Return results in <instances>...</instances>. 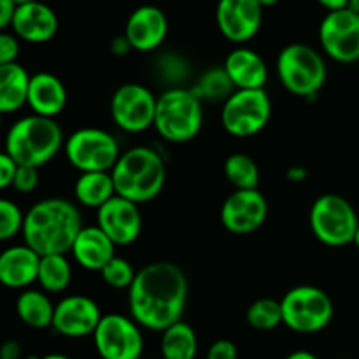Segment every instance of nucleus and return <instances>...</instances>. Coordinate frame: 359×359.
I'll return each mask as SVG.
<instances>
[{
    "label": "nucleus",
    "mask_w": 359,
    "mask_h": 359,
    "mask_svg": "<svg viewBox=\"0 0 359 359\" xmlns=\"http://www.w3.org/2000/svg\"><path fill=\"white\" fill-rule=\"evenodd\" d=\"M188 302V279L170 262L149 263L137 272L128 290L130 318L140 328L163 333L182 321Z\"/></svg>",
    "instance_id": "1"
},
{
    "label": "nucleus",
    "mask_w": 359,
    "mask_h": 359,
    "mask_svg": "<svg viewBox=\"0 0 359 359\" xmlns=\"http://www.w3.org/2000/svg\"><path fill=\"white\" fill-rule=\"evenodd\" d=\"M83 228V216L70 200L44 198L25 214L21 235L37 255H67Z\"/></svg>",
    "instance_id": "2"
},
{
    "label": "nucleus",
    "mask_w": 359,
    "mask_h": 359,
    "mask_svg": "<svg viewBox=\"0 0 359 359\" xmlns=\"http://www.w3.org/2000/svg\"><path fill=\"white\" fill-rule=\"evenodd\" d=\"M116 195L133 203H147L156 198L167 181V167L156 149L137 146L121 153L112 168Z\"/></svg>",
    "instance_id": "3"
},
{
    "label": "nucleus",
    "mask_w": 359,
    "mask_h": 359,
    "mask_svg": "<svg viewBox=\"0 0 359 359\" xmlns=\"http://www.w3.org/2000/svg\"><path fill=\"white\" fill-rule=\"evenodd\" d=\"M65 146V137L55 119L30 114L18 119L6 135V153L18 165L42 167Z\"/></svg>",
    "instance_id": "4"
},
{
    "label": "nucleus",
    "mask_w": 359,
    "mask_h": 359,
    "mask_svg": "<svg viewBox=\"0 0 359 359\" xmlns=\"http://www.w3.org/2000/svg\"><path fill=\"white\" fill-rule=\"evenodd\" d=\"M202 125V100L193 90L175 86L158 97L154 128L161 139L172 144L189 142L198 135Z\"/></svg>",
    "instance_id": "5"
},
{
    "label": "nucleus",
    "mask_w": 359,
    "mask_h": 359,
    "mask_svg": "<svg viewBox=\"0 0 359 359\" xmlns=\"http://www.w3.org/2000/svg\"><path fill=\"white\" fill-rule=\"evenodd\" d=\"M276 69L283 86L297 97L309 98L318 95L328 76L321 53L302 42L287 44L280 49Z\"/></svg>",
    "instance_id": "6"
},
{
    "label": "nucleus",
    "mask_w": 359,
    "mask_h": 359,
    "mask_svg": "<svg viewBox=\"0 0 359 359\" xmlns=\"http://www.w3.org/2000/svg\"><path fill=\"white\" fill-rule=\"evenodd\" d=\"M309 224L321 244L328 248H344L354 244L359 219L349 200L335 193H326L312 203Z\"/></svg>",
    "instance_id": "7"
},
{
    "label": "nucleus",
    "mask_w": 359,
    "mask_h": 359,
    "mask_svg": "<svg viewBox=\"0 0 359 359\" xmlns=\"http://www.w3.org/2000/svg\"><path fill=\"white\" fill-rule=\"evenodd\" d=\"M280 307L283 325L291 332L304 335L323 332L333 319L332 298L316 286L293 287L283 297Z\"/></svg>",
    "instance_id": "8"
},
{
    "label": "nucleus",
    "mask_w": 359,
    "mask_h": 359,
    "mask_svg": "<svg viewBox=\"0 0 359 359\" xmlns=\"http://www.w3.org/2000/svg\"><path fill=\"white\" fill-rule=\"evenodd\" d=\"M65 156L81 174L84 172H112L121 151L114 137L102 128L86 126L65 139Z\"/></svg>",
    "instance_id": "9"
},
{
    "label": "nucleus",
    "mask_w": 359,
    "mask_h": 359,
    "mask_svg": "<svg viewBox=\"0 0 359 359\" xmlns=\"http://www.w3.org/2000/svg\"><path fill=\"white\" fill-rule=\"evenodd\" d=\"M272 102L265 90H235L223 102L221 125L238 139L258 135L270 121Z\"/></svg>",
    "instance_id": "10"
},
{
    "label": "nucleus",
    "mask_w": 359,
    "mask_h": 359,
    "mask_svg": "<svg viewBox=\"0 0 359 359\" xmlns=\"http://www.w3.org/2000/svg\"><path fill=\"white\" fill-rule=\"evenodd\" d=\"M93 344L102 359H140L144 335L130 316L105 314L93 333Z\"/></svg>",
    "instance_id": "11"
},
{
    "label": "nucleus",
    "mask_w": 359,
    "mask_h": 359,
    "mask_svg": "<svg viewBox=\"0 0 359 359\" xmlns=\"http://www.w3.org/2000/svg\"><path fill=\"white\" fill-rule=\"evenodd\" d=\"M156 102L149 88L126 83L114 91L111 100L112 121L126 133H140L154 126Z\"/></svg>",
    "instance_id": "12"
},
{
    "label": "nucleus",
    "mask_w": 359,
    "mask_h": 359,
    "mask_svg": "<svg viewBox=\"0 0 359 359\" xmlns=\"http://www.w3.org/2000/svg\"><path fill=\"white\" fill-rule=\"evenodd\" d=\"M319 44L328 58L339 63L359 60V14L351 9L326 13L319 25Z\"/></svg>",
    "instance_id": "13"
},
{
    "label": "nucleus",
    "mask_w": 359,
    "mask_h": 359,
    "mask_svg": "<svg viewBox=\"0 0 359 359\" xmlns=\"http://www.w3.org/2000/svg\"><path fill=\"white\" fill-rule=\"evenodd\" d=\"M269 202L259 189H235L221 207V224L230 233L248 235L263 226Z\"/></svg>",
    "instance_id": "14"
},
{
    "label": "nucleus",
    "mask_w": 359,
    "mask_h": 359,
    "mask_svg": "<svg viewBox=\"0 0 359 359\" xmlns=\"http://www.w3.org/2000/svg\"><path fill=\"white\" fill-rule=\"evenodd\" d=\"M262 23L263 7L258 0H217V30L233 44L241 46L255 39Z\"/></svg>",
    "instance_id": "15"
},
{
    "label": "nucleus",
    "mask_w": 359,
    "mask_h": 359,
    "mask_svg": "<svg viewBox=\"0 0 359 359\" xmlns=\"http://www.w3.org/2000/svg\"><path fill=\"white\" fill-rule=\"evenodd\" d=\"M102 318L97 302L83 294H70L56 304L51 328L67 339H84L93 337Z\"/></svg>",
    "instance_id": "16"
},
{
    "label": "nucleus",
    "mask_w": 359,
    "mask_h": 359,
    "mask_svg": "<svg viewBox=\"0 0 359 359\" xmlns=\"http://www.w3.org/2000/svg\"><path fill=\"white\" fill-rule=\"evenodd\" d=\"M97 226L114 245H130L140 237L142 214L137 203L116 195L97 210Z\"/></svg>",
    "instance_id": "17"
},
{
    "label": "nucleus",
    "mask_w": 359,
    "mask_h": 359,
    "mask_svg": "<svg viewBox=\"0 0 359 359\" xmlns=\"http://www.w3.org/2000/svg\"><path fill=\"white\" fill-rule=\"evenodd\" d=\"M125 35L133 51L149 53L160 48L168 35L167 14L156 6L144 4L128 16Z\"/></svg>",
    "instance_id": "18"
},
{
    "label": "nucleus",
    "mask_w": 359,
    "mask_h": 359,
    "mask_svg": "<svg viewBox=\"0 0 359 359\" xmlns=\"http://www.w3.org/2000/svg\"><path fill=\"white\" fill-rule=\"evenodd\" d=\"M60 27L55 9L48 4L34 2L27 6H18L11 30L20 41L30 44H44L56 35Z\"/></svg>",
    "instance_id": "19"
},
{
    "label": "nucleus",
    "mask_w": 359,
    "mask_h": 359,
    "mask_svg": "<svg viewBox=\"0 0 359 359\" xmlns=\"http://www.w3.org/2000/svg\"><path fill=\"white\" fill-rule=\"evenodd\" d=\"M41 258L27 244L7 248L0 255V283L9 290H28L37 283Z\"/></svg>",
    "instance_id": "20"
},
{
    "label": "nucleus",
    "mask_w": 359,
    "mask_h": 359,
    "mask_svg": "<svg viewBox=\"0 0 359 359\" xmlns=\"http://www.w3.org/2000/svg\"><path fill=\"white\" fill-rule=\"evenodd\" d=\"M223 67L235 90H265L269 69L265 60L255 49L244 46L231 49Z\"/></svg>",
    "instance_id": "21"
},
{
    "label": "nucleus",
    "mask_w": 359,
    "mask_h": 359,
    "mask_svg": "<svg viewBox=\"0 0 359 359\" xmlns=\"http://www.w3.org/2000/svg\"><path fill=\"white\" fill-rule=\"evenodd\" d=\"M70 252L79 266L91 272H100L116 256V245L95 224V226H84L79 231Z\"/></svg>",
    "instance_id": "22"
},
{
    "label": "nucleus",
    "mask_w": 359,
    "mask_h": 359,
    "mask_svg": "<svg viewBox=\"0 0 359 359\" xmlns=\"http://www.w3.org/2000/svg\"><path fill=\"white\" fill-rule=\"evenodd\" d=\"M67 105V90L60 77L51 72H37L32 76L28 91V107L32 114L55 119Z\"/></svg>",
    "instance_id": "23"
},
{
    "label": "nucleus",
    "mask_w": 359,
    "mask_h": 359,
    "mask_svg": "<svg viewBox=\"0 0 359 359\" xmlns=\"http://www.w3.org/2000/svg\"><path fill=\"white\" fill-rule=\"evenodd\" d=\"M32 76L21 63L0 65V112L13 114L28 105Z\"/></svg>",
    "instance_id": "24"
},
{
    "label": "nucleus",
    "mask_w": 359,
    "mask_h": 359,
    "mask_svg": "<svg viewBox=\"0 0 359 359\" xmlns=\"http://www.w3.org/2000/svg\"><path fill=\"white\" fill-rule=\"evenodd\" d=\"M74 195L81 205L98 210L112 196H116L112 174L111 172H84L77 177Z\"/></svg>",
    "instance_id": "25"
},
{
    "label": "nucleus",
    "mask_w": 359,
    "mask_h": 359,
    "mask_svg": "<svg viewBox=\"0 0 359 359\" xmlns=\"http://www.w3.org/2000/svg\"><path fill=\"white\" fill-rule=\"evenodd\" d=\"M55 307L48 294L37 290H23L16 300V314L21 323L34 330L53 326Z\"/></svg>",
    "instance_id": "26"
},
{
    "label": "nucleus",
    "mask_w": 359,
    "mask_h": 359,
    "mask_svg": "<svg viewBox=\"0 0 359 359\" xmlns=\"http://www.w3.org/2000/svg\"><path fill=\"white\" fill-rule=\"evenodd\" d=\"M160 351L163 359H195L198 339L188 323L179 321L161 333Z\"/></svg>",
    "instance_id": "27"
},
{
    "label": "nucleus",
    "mask_w": 359,
    "mask_h": 359,
    "mask_svg": "<svg viewBox=\"0 0 359 359\" xmlns=\"http://www.w3.org/2000/svg\"><path fill=\"white\" fill-rule=\"evenodd\" d=\"M37 283L46 293L65 291L72 283V266L67 259V255L42 256Z\"/></svg>",
    "instance_id": "28"
},
{
    "label": "nucleus",
    "mask_w": 359,
    "mask_h": 359,
    "mask_svg": "<svg viewBox=\"0 0 359 359\" xmlns=\"http://www.w3.org/2000/svg\"><path fill=\"white\" fill-rule=\"evenodd\" d=\"M224 175L235 189H258L259 168L249 154H230L224 161Z\"/></svg>",
    "instance_id": "29"
},
{
    "label": "nucleus",
    "mask_w": 359,
    "mask_h": 359,
    "mask_svg": "<svg viewBox=\"0 0 359 359\" xmlns=\"http://www.w3.org/2000/svg\"><path fill=\"white\" fill-rule=\"evenodd\" d=\"M200 100H228L231 93L235 91L233 83L228 77L224 67H214L209 69L198 79L195 88H191Z\"/></svg>",
    "instance_id": "30"
},
{
    "label": "nucleus",
    "mask_w": 359,
    "mask_h": 359,
    "mask_svg": "<svg viewBox=\"0 0 359 359\" xmlns=\"http://www.w3.org/2000/svg\"><path fill=\"white\" fill-rule=\"evenodd\" d=\"M249 326L259 332H270L283 325V307L273 298H259L249 305L245 312Z\"/></svg>",
    "instance_id": "31"
},
{
    "label": "nucleus",
    "mask_w": 359,
    "mask_h": 359,
    "mask_svg": "<svg viewBox=\"0 0 359 359\" xmlns=\"http://www.w3.org/2000/svg\"><path fill=\"white\" fill-rule=\"evenodd\" d=\"M100 276L109 287H114V290H130V286H132L133 280H135L137 272L133 270V266L130 265L128 259L114 256V258L100 270Z\"/></svg>",
    "instance_id": "32"
},
{
    "label": "nucleus",
    "mask_w": 359,
    "mask_h": 359,
    "mask_svg": "<svg viewBox=\"0 0 359 359\" xmlns=\"http://www.w3.org/2000/svg\"><path fill=\"white\" fill-rule=\"evenodd\" d=\"M25 224V214L14 203L13 200L4 198L0 200V238L2 241H9L14 235L23 231Z\"/></svg>",
    "instance_id": "33"
},
{
    "label": "nucleus",
    "mask_w": 359,
    "mask_h": 359,
    "mask_svg": "<svg viewBox=\"0 0 359 359\" xmlns=\"http://www.w3.org/2000/svg\"><path fill=\"white\" fill-rule=\"evenodd\" d=\"M39 184V168L27 167V165H20L14 177L13 188L18 193H32Z\"/></svg>",
    "instance_id": "34"
},
{
    "label": "nucleus",
    "mask_w": 359,
    "mask_h": 359,
    "mask_svg": "<svg viewBox=\"0 0 359 359\" xmlns=\"http://www.w3.org/2000/svg\"><path fill=\"white\" fill-rule=\"evenodd\" d=\"M20 56V39L13 32L0 34V65L18 62Z\"/></svg>",
    "instance_id": "35"
},
{
    "label": "nucleus",
    "mask_w": 359,
    "mask_h": 359,
    "mask_svg": "<svg viewBox=\"0 0 359 359\" xmlns=\"http://www.w3.org/2000/svg\"><path fill=\"white\" fill-rule=\"evenodd\" d=\"M160 70L167 79H172V81L186 79V76H188V65H186L184 60L174 55L165 56V58L161 60Z\"/></svg>",
    "instance_id": "36"
},
{
    "label": "nucleus",
    "mask_w": 359,
    "mask_h": 359,
    "mask_svg": "<svg viewBox=\"0 0 359 359\" xmlns=\"http://www.w3.org/2000/svg\"><path fill=\"white\" fill-rule=\"evenodd\" d=\"M205 359H238V351L231 340H216L207 351Z\"/></svg>",
    "instance_id": "37"
},
{
    "label": "nucleus",
    "mask_w": 359,
    "mask_h": 359,
    "mask_svg": "<svg viewBox=\"0 0 359 359\" xmlns=\"http://www.w3.org/2000/svg\"><path fill=\"white\" fill-rule=\"evenodd\" d=\"M18 167H20V165H18L16 161H14L13 158L6 153V151L0 154V188L7 189L13 186L14 177H16Z\"/></svg>",
    "instance_id": "38"
},
{
    "label": "nucleus",
    "mask_w": 359,
    "mask_h": 359,
    "mask_svg": "<svg viewBox=\"0 0 359 359\" xmlns=\"http://www.w3.org/2000/svg\"><path fill=\"white\" fill-rule=\"evenodd\" d=\"M18 11V4L14 0H0V28L4 32L11 28L14 20V14Z\"/></svg>",
    "instance_id": "39"
},
{
    "label": "nucleus",
    "mask_w": 359,
    "mask_h": 359,
    "mask_svg": "<svg viewBox=\"0 0 359 359\" xmlns=\"http://www.w3.org/2000/svg\"><path fill=\"white\" fill-rule=\"evenodd\" d=\"M21 356V347L20 344L14 342V340H9L2 346V351H0V359H20Z\"/></svg>",
    "instance_id": "40"
},
{
    "label": "nucleus",
    "mask_w": 359,
    "mask_h": 359,
    "mask_svg": "<svg viewBox=\"0 0 359 359\" xmlns=\"http://www.w3.org/2000/svg\"><path fill=\"white\" fill-rule=\"evenodd\" d=\"M132 49V46H130L128 39L125 37V35H119V37H116L114 41L111 42V51L114 53L116 56H123L126 55V53Z\"/></svg>",
    "instance_id": "41"
},
{
    "label": "nucleus",
    "mask_w": 359,
    "mask_h": 359,
    "mask_svg": "<svg viewBox=\"0 0 359 359\" xmlns=\"http://www.w3.org/2000/svg\"><path fill=\"white\" fill-rule=\"evenodd\" d=\"M286 177L291 182H304L309 177V170L305 167H291L286 172Z\"/></svg>",
    "instance_id": "42"
},
{
    "label": "nucleus",
    "mask_w": 359,
    "mask_h": 359,
    "mask_svg": "<svg viewBox=\"0 0 359 359\" xmlns=\"http://www.w3.org/2000/svg\"><path fill=\"white\" fill-rule=\"evenodd\" d=\"M351 0H318L319 6L325 7L328 13H333V11H340V9H347Z\"/></svg>",
    "instance_id": "43"
},
{
    "label": "nucleus",
    "mask_w": 359,
    "mask_h": 359,
    "mask_svg": "<svg viewBox=\"0 0 359 359\" xmlns=\"http://www.w3.org/2000/svg\"><path fill=\"white\" fill-rule=\"evenodd\" d=\"M286 359H319V358L316 356V354L309 353V351H294V353H291Z\"/></svg>",
    "instance_id": "44"
},
{
    "label": "nucleus",
    "mask_w": 359,
    "mask_h": 359,
    "mask_svg": "<svg viewBox=\"0 0 359 359\" xmlns=\"http://www.w3.org/2000/svg\"><path fill=\"white\" fill-rule=\"evenodd\" d=\"M258 2H259V6L263 7V9H269V7L277 6V4H279L280 0H258Z\"/></svg>",
    "instance_id": "45"
},
{
    "label": "nucleus",
    "mask_w": 359,
    "mask_h": 359,
    "mask_svg": "<svg viewBox=\"0 0 359 359\" xmlns=\"http://www.w3.org/2000/svg\"><path fill=\"white\" fill-rule=\"evenodd\" d=\"M41 359H72V358L65 356V354H58V353H55V354H46V356H42Z\"/></svg>",
    "instance_id": "46"
},
{
    "label": "nucleus",
    "mask_w": 359,
    "mask_h": 359,
    "mask_svg": "<svg viewBox=\"0 0 359 359\" xmlns=\"http://www.w3.org/2000/svg\"><path fill=\"white\" fill-rule=\"evenodd\" d=\"M18 6H27V4H34V2H41V0H14Z\"/></svg>",
    "instance_id": "47"
},
{
    "label": "nucleus",
    "mask_w": 359,
    "mask_h": 359,
    "mask_svg": "<svg viewBox=\"0 0 359 359\" xmlns=\"http://www.w3.org/2000/svg\"><path fill=\"white\" fill-rule=\"evenodd\" d=\"M354 245L359 249V226H358V231H356V237H354Z\"/></svg>",
    "instance_id": "48"
}]
</instances>
